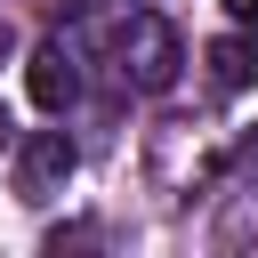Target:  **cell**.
<instances>
[{
    "instance_id": "7a4b0ae2",
    "label": "cell",
    "mask_w": 258,
    "mask_h": 258,
    "mask_svg": "<svg viewBox=\"0 0 258 258\" xmlns=\"http://www.w3.org/2000/svg\"><path fill=\"white\" fill-rule=\"evenodd\" d=\"M73 169H81V145H73L64 129H32V137L16 145V194H24V202H56Z\"/></svg>"
},
{
    "instance_id": "3957f363",
    "label": "cell",
    "mask_w": 258,
    "mask_h": 258,
    "mask_svg": "<svg viewBox=\"0 0 258 258\" xmlns=\"http://www.w3.org/2000/svg\"><path fill=\"white\" fill-rule=\"evenodd\" d=\"M24 89H32L40 113H64V105L81 97V56H73L64 40H40V48L24 56Z\"/></svg>"
},
{
    "instance_id": "277c9868",
    "label": "cell",
    "mask_w": 258,
    "mask_h": 258,
    "mask_svg": "<svg viewBox=\"0 0 258 258\" xmlns=\"http://www.w3.org/2000/svg\"><path fill=\"white\" fill-rule=\"evenodd\" d=\"M210 81H218L226 97H242V89L258 81V40H250V32H226V40H210Z\"/></svg>"
},
{
    "instance_id": "52a82bcc",
    "label": "cell",
    "mask_w": 258,
    "mask_h": 258,
    "mask_svg": "<svg viewBox=\"0 0 258 258\" xmlns=\"http://www.w3.org/2000/svg\"><path fill=\"white\" fill-rule=\"evenodd\" d=\"M0 145H8V113H0Z\"/></svg>"
},
{
    "instance_id": "8992f818",
    "label": "cell",
    "mask_w": 258,
    "mask_h": 258,
    "mask_svg": "<svg viewBox=\"0 0 258 258\" xmlns=\"http://www.w3.org/2000/svg\"><path fill=\"white\" fill-rule=\"evenodd\" d=\"M8 48H16V40H8V24H0V64H8Z\"/></svg>"
},
{
    "instance_id": "5b68a950",
    "label": "cell",
    "mask_w": 258,
    "mask_h": 258,
    "mask_svg": "<svg viewBox=\"0 0 258 258\" xmlns=\"http://www.w3.org/2000/svg\"><path fill=\"white\" fill-rule=\"evenodd\" d=\"M226 16L234 24H258V0H226Z\"/></svg>"
},
{
    "instance_id": "6da1fadb",
    "label": "cell",
    "mask_w": 258,
    "mask_h": 258,
    "mask_svg": "<svg viewBox=\"0 0 258 258\" xmlns=\"http://www.w3.org/2000/svg\"><path fill=\"white\" fill-rule=\"evenodd\" d=\"M177 64H185V40H177L169 16H129V24H121V81H129V89L161 97V89L177 81Z\"/></svg>"
}]
</instances>
